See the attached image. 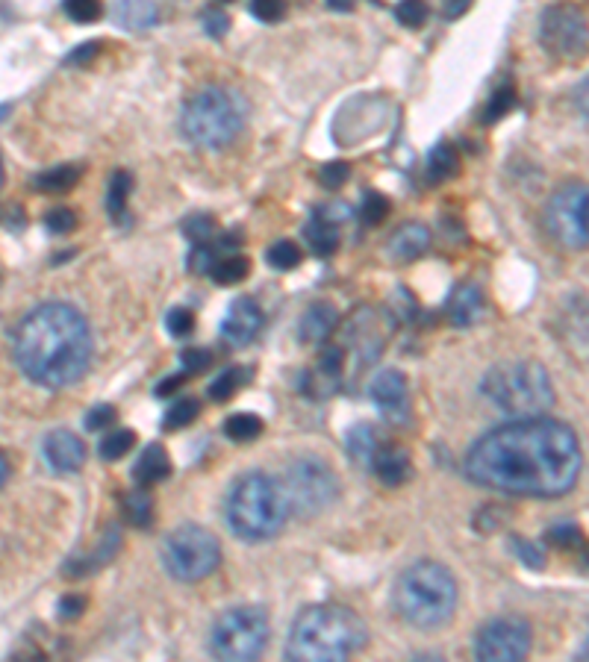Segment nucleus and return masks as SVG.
<instances>
[{
	"mask_svg": "<svg viewBox=\"0 0 589 662\" xmlns=\"http://www.w3.org/2000/svg\"><path fill=\"white\" fill-rule=\"evenodd\" d=\"M531 654V624L519 615L492 618L475 639V657L486 662H519Z\"/></svg>",
	"mask_w": 589,
	"mask_h": 662,
	"instance_id": "obj_13",
	"label": "nucleus"
},
{
	"mask_svg": "<svg viewBox=\"0 0 589 662\" xmlns=\"http://www.w3.org/2000/svg\"><path fill=\"white\" fill-rule=\"evenodd\" d=\"M280 489L286 495L289 512L310 518L316 512H324L339 495V480L333 474V468L316 457L295 459L280 480Z\"/></svg>",
	"mask_w": 589,
	"mask_h": 662,
	"instance_id": "obj_10",
	"label": "nucleus"
},
{
	"mask_svg": "<svg viewBox=\"0 0 589 662\" xmlns=\"http://www.w3.org/2000/svg\"><path fill=\"white\" fill-rule=\"evenodd\" d=\"M201 415V401L198 398H177L162 415V430H183Z\"/></svg>",
	"mask_w": 589,
	"mask_h": 662,
	"instance_id": "obj_33",
	"label": "nucleus"
},
{
	"mask_svg": "<svg viewBox=\"0 0 589 662\" xmlns=\"http://www.w3.org/2000/svg\"><path fill=\"white\" fill-rule=\"evenodd\" d=\"M121 510H124V518L133 524V527H151L154 521V501L145 489H136V492H127L121 498Z\"/></svg>",
	"mask_w": 589,
	"mask_h": 662,
	"instance_id": "obj_31",
	"label": "nucleus"
},
{
	"mask_svg": "<svg viewBox=\"0 0 589 662\" xmlns=\"http://www.w3.org/2000/svg\"><path fill=\"white\" fill-rule=\"evenodd\" d=\"M545 542H548L551 548L569 551V548H581V542H584V533L578 530V524H569V521H563V524H554V527H548V533H545Z\"/></svg>",
	"mask_w": 589,
	"mask_h": 662,
	"instance_id": "obj_38",
	"label": "nucleus"
},
{
	"mask_svg": "<svg viewBox=\"0 0 589 662\" xmlns=\"http://www.w3.org/2000/svg\"><path fill=\"white\" fill-rule=\"evenodd\" d=\"M118 542H121L118 530H109L107 539H101V542H98V548H95L89 557H83V560H68V565H65V574H68V577H86V574L98 571L101 565H107V562L115 557Z\"/></svg>",
	"mask_w": 589,
	"mask_h": 662,
	"instance_id": "obj_25",
	"label": "nucleus"
},
{
	"mask_svg": "<svg viewBox=\"0 0 589 662\" xmlns=\"http://www.w3.org/2000/svg\"><path fill=\"white\" fill-rule=\"evenodd\" d=\"M392 604L404 624L416 630H439L457 610V580L439 562H413L395 580Z\"/></svg>",
	"mask_w": 589,
	"mask_h": 662,
	"instance_id": "obj_4",
	"label": "nucleus"
},
{
	"mask_svg": "<svg viewBox=\"0 0 589 662\" xmlns=\"http://www.w3.org/2000/svg\"><path fill=\"white\" fill-rule=\"evenodd\" d=\"M395 18H398V24L413 27V30L425 27V21L430 18L428 0H401V3L395 6Z\"/></svg>",
	"mask_w": 589,
	"mask_h": 662,
	"instance_id": "obj_39",
	"label": "nucleus"
},
{
	"mask_svg": "<svg viewBox=\"0 0 589 662\" xmlns=\"http://www.w3.org/2000/svg\"><path fill=\"white\" fill-rule=\"evenodd\" d=\"M430 248V230L425 224H419V221H407V224H401L392 236H389V242H386V256L392 259V262H413V259H419V256L425 254Z\"/></svg>",
	"mask_w": 589,
	"mask_h": 662,
	"instance_id": "obj_17",
	"label": "nucleus"
},
{
	"mask_svg": "<svg viewBox=\"0 0 589 662\" xmlns=\"http://www.w3.org/2000/svg\"><path fill=\"white\" fill-rule=\"evenodd\" d=\"M224 518L227 527L245 542H266L277 536L289 518L280 480H271L260 471L239 477L224 501Z\"/></svg>",
	"mask_w": 589,
	"mask_h": 662,
	"instance_id": "obj_5",
	"label": "nucleus"
},
{
	"mask_svg": "<svg viewBox=\"0 0 589 662\" xmlns=\"http://www.w3.org/2000/svg\"><path fill=\"white\" fill-rule=\"evenodd\" d=\"M248 274H251V259L236 254V251L218 256L213 271H210V277H213L218 286H236V283H242Z\"/></svg>",
	"mask_w": 589,
	"mask_h": 662,
	"instance_id": "obj_28",
	"label": "nucleus"
},
{
	"mask_svg": "<svg viewBox=\"0 0 589 662\" xmlns=\"http://www.w3.org/2000/svg\"><path fill=\"white\" fill-rule=\"evenodd\" d=\"M42 451H45L48 465H51L54 471H65V474L80 471L83 462H86V445H83V439H80L77 433H71V430H54V433L45 439Z\"/></svg>",
	"mask_w": 589,
	"mask_h": 662,
	"instance_id": "obj_16",
	"label": "nucleus"
},
{
	"mask_svg": "<svg viewBox=\"0 0 589 662\" xmlns=\"http://www.w3.org/2000/svg\"><path fill=\"white\" fill-rule=\"evenodd\" d=\"M369 398L380 409V415L392 424H404L410 418V389H407V377L398 368L377 374L369 386Z\"/></svg>",
	"mask_w": 589,
	"mask_h": 662,
	"instance_id": "obj_14",
	"label": "nucleus"
},
{
	"mask_svg": "<svg viewBox=\"0 0 589 662\" xmlns=\"http://www.w3.org/2000/svg\"><path fill=\"white\" fill-rule=\"evenodd\" d=\"M6 112H9V106H6V103H3V106H0V118H3V115H6Z\"/></svg>",
	"mask_w": 589,
	"mask_h": 662,
	"instance_id": "obj_57",
	"label": "nucleus"
},
{
	"mask_svg": "<svg viewBox=\"0 0 589 662\" xmlns=\"http://www.w3.org/2000/svg\"><path fill=\"white\" fill-rule=\"evenodd\" d=\"M268 642V618L260 607H233L215 618L210 648L218 660L248 662L263 654Z\"/></svg>",
	"mask_w": 589,
	"mask_h": 662,
	"instance_id": "obj_9",
	"label": "nucleus"
},
{
	"mask_svg": "<svg viewBox=\"0 0 589 662\" xmlns=\"http://www.w3.org/2000/svg\"><path fill=\"white\" fill-rule=\"evenodd\" d=\"M587 12L578 3H554L539 18V42L557 59H581L587 53Z\"/></svg>",
	"mask_w": 589,
	"mask_h": 662,
	"instance_id": "obj_12",
	"label": "nucleus"
},
{
	"mask_svg": "<svg viewBox=\"0 0 589 662\" xmlns=\"http://www.w3.org/2000/svg\"><path fill=\"white\" fill-rule=\"evenodd\" d=\"M183 233L195 242V245H204V242H213V236H218V230H215V221L210 215H192V218H186V224H183Z\"/></svg>",
	"mask_w": 589,
	"mask_h": 662,
	"instance_id": "obj_43",
	"label": "nucleus"
},
{
	"mask_svg": "<svg viewBox=\"0 0 589 662\" xmlns=\"http://www.w3.org/2000/svg\"><path fill=\"white\" fill-rule=\"evenodd\" d=\"M115 418H118V412L107 407V404H101V407H95L86 415V427H89V430H104L109 424H115Z\"/></svg>",
	"mask_w": 589,
	"mask_h": 662,
	"instance_id": "obj_50",
	"label": "nucleus"
},
{
	"mask_svg": "<svg viewBox=\"0 0 589 662\" xmlns=\"http://www.w3.org/2000/svg\"><path fill=\"white\" fill-rule=\"evenodd\" d=\"M445 3H448V15H460L472 0H445Z\"/></svg>",
	"mask_w": 589,
	"mask_h": 662,
	"instance_id": "obj_55",
	"label": "nucleus"
},
{
	"mask_svg": "<svg viewBox=\"0 0 589 662\" xmlns=\"http://www.w3.org/2000/svg\"><path fill=\"white\" fill-rule=\"evenodd\" d=\"M224 3H230V0H224Z\"/></svg>",
	"mask_w": 589,
	"mask_h": 662,
	"instance_id": "obj_59",
	"label": "nucleus"
},
{
	"mask_svg": "<svg viewBox=\"0 0 589 662\" xmlns=\"http://www.w3.org/2000/svg\"><path fill=\"white\" fill-rule=\"evenodd\" d=\"M483 398L507 415H539L542 409L554 404V386L545 371L534 359L501 362L489 368L481 380Z\"/></svg>",
	"mask_w": 589,
	"mask_h": 662,
	"instance_id": "obj_6",
	"label": "nucleus"
},
{
	"mask_svg": "<svg viewBox=\"0 0 589 662\" xmlns=\"http://www.w3.org/2000/svg\"><path fill=\"white\" fill-rule=\"evenodd\" d=\"M168 474H171V459L162 445H148L133 465V477L139 486H154V483L165 480Z\"/></svg>",
	"mask_w": 589,
	"mask_h": 662,
	"instance_id": "obj_23",
	"label": "nucleus"
},
{
	"mask_svg": "<svg viewBox=\"0 0 589 662\" xmlns=\"http://www.w3.org/2000/svg\"><path fill=\"white\" fill-rule=\"evenodd\" d=\"M62 9L77 24H92V21H98L104 15V3L101 0H62Z\"/></svg>",
	"mask_w": 589,
	"mask_h": 662,
	"instance_id": "obj_40",
	"label": "nucleus"
},
{
	"mask_svg": "<svg viewBox=\"0 0 589 662\" xmlns=\"http://www.w3.org/2000/svg\"><path fill=\"white\" fill-rule=\"evenodd\" d=\"M372 471L383 486H401L413 474V459L401 445H377L372 457Z\"/></svg>",
	"mask_w": 589,
	"mask_h": 662,
	"instance_id": "obj_18",
	"label": "nucleus"
},
{
	"mask_svg": "<svg viewBox=\"0 0 589 662\" xmlns=\"http://www.w3.org/2000/svg\"><path fill=\"white\" fill-rule=\"evenodd\" d=\"M251 15L257 21H266V24H274L286 15V0H251L248 3Z\"/></svg>",
	"mask_w": 589,
	"mask_h": 662,
	"instance_id": "obj_45",
	"label": "nucleus"
},
{
	"mask_svg": "<svg viewBox=\"0 0 589 662\" xmlns=\"http://www.w3.org/2000/svg\"><path fill=\"white\" fill-rule=\"evenodd\" d=\"M304 239L316 256H333L339 251V227L322 212H316V218L304 227Z\"/></svg>",
	"mask_w": 589,
	"mask_h": 662,
	"instance_id": "obj_24",
	"label": "nucleus"
},
{
	"mask_svg": "<svg viewBox=\"0 0 589 662\" xmlns=\"http://www.w3.org/2000/svg\"><path fill=\"white\" fill-rule=\"evenodd\" d=\"M115 21L127 30H148L157 24L160 12L154 6V0H118L112 9Z\"/></svg>",
	"mask_w": 589,
	"mask_h": 662,
	"instance_id": "obj_22",
	"label": "nucleus"
},
{
	"mask_svg": "<svg viewBox=\"0 0 589 662\" xmlns=\"http://www.w3.org/2000/svg\"><path fill=\"white\" fill-rule=\"evenodd\" d=\"M266 262L271 268H277V271H292V268L301 265V248L295 242H289V239H280V242L268 245Z\"/></svg>",
	"mask_w": 589,
	"mask_h": 662,
	"instance_id": "obj_36",
	"label": "nucleus"
},
{
	"mask_svg": "<svg viewBox=\"0 0 589 662\" xmlns=\"http://www.w3.org/2000/svg\"><path fill=\"white\" fill-rule=\"evenodd\" d=\"M6 477H9V462H6V457L0 454V486L6 483Z\"/></svg>",
	"mask_w": 589,
	"mask_h": 662,
	"instance_id": "obj_56",
	"label": "nucleus"
},
{
	"mask_svg": "<svg viewBox=\"0 0 589 662\" xmlns=\"http://www.w3.org/2000/svg\"><path fill=\"white\" fill-rule=\"evenodd\" d=\"M342 371H345V348H324L316 362V377H310L313 392L322 395H333L342 386Z\"/></svg>",
	"mask_w": 589,
	"mask_h": 662,
	"instance_id": "obj_21",
	"label": "nucleus"
},
{
	"mask_svg": "<svg viewBox=\"0 0 589 662\" xmlns=\"http://www.w3.org/2000/svg\"><path fill=\"white\" fill-rule=\"evenodd\" d=\"M98 53H101V42H89V45H80L65 62H68V65H74V62H89V59L98 56Z\"/></svg>",
	"mask_w": 589,
	"mask_h": 662,
	"instance_id": "obj_53",
	"label": "nucleus"
},
{
	"mask_svg": "<svg viewBox=\"0 0 589 662\" xmlns=\"http://www.w3.org/2000/svg\"><path fill=\"white\" fill-rule=\"evenodd\" d=\"M386 215H389V201H386L380 192H366V195H363V206H360L363 224H366V227H377V224L386 221Z\"/></svg>",
	"mask_w": 589,
	"mask_h": 662,
	"instance_id": "obj_41",
	"label": "nucleus"
},
{
	"mask_svg": "<svg viewBox=\"0 0 589 662\" xmlns=\"http://www.w3.org/2000/svg\"><path fill=\"white\" fill-rule=\"evenodd\" d=\"M460 171V153L451 142H439L428 156V183L451 180Z\"/></svg>",
	"mask_w": 589,
	"mask_h": 662,
	"instance_id": "obj_27",
	"label": "nucleus"
},
{
	"mask_svg": "<svg viewBox=\"0 0 589 662\" xmlns=\"http://www.w3.org/2000/svg\"><path fill=\"white\" fill-rule=\"evenodd\" d=\"M133 445H136V433H133V430H112V433H107V436L101 439L98 454H101V459H107V462H118V459L127 457V454L133 451Z\"/></svg>",
	"mask_w": 589,
	"mask_h": 662,
	"instance_id": "obj_35",
	"label": "nucleus"
},
{
	"mask_svg": "<svg viewBox=\"0 0 589 662\" xmlns=\"http://www.w3.org/2000/svg\"><path fill=\"white\" fill-rule=\"evenodd\" d=\"M248 383V368H227L224 374H218L213 380V386H210V398L213 401H230L242 386Z\"/></svg>",
	"mask_w": 589,
	"mask_h": 662,
	"instance_id": "obj_34",
	"label": "nucleus"
},
{
	"mask_svg": "<svg viewBox=\"0 0 589 662\" xmlns=\"http://www.w3.org/2000/svg\"><path fill=\"white\" fill-rule=\"evenodd\" d=\"M12 354L30 383L45 389H68L86 377L95 342L80 309L51 301L36 306L15 327Z\"/></svg>",
	"mask_w": 589,
	"mask_h": 662,
	"instance_id": "obj_2",
	"label": "nucleus"
},
{
	"mask_svg": "<svg viewBox=\"0 0 589 662\" xmlns=\"http://www.w3.org/2000/svg\"><path fill=\"white\" fill-rule=\"evenodd\" d=\"M516 106V89L510 86V83H504V86H498L495 92H492V98L486 103V109H483V121L486 124H495V121H501V118H507V112Z\"/></svg>",
	"mask_w": 589,
	"mask_h": 662,
	"instance_id": "obj_37",
	"label": "nucleus"
},
{
	"mask_svg": "<svg viewBox=\"0 0 589 662\" xmlns=\"http://www.w3.org/2000/svg\"><path fill=\"white\" fill-rule=\"evenodd\" d=\"M510 545H513L516 557L525 562L528 568H536V571H539V568L545 565V554H542V551L536 548L534 542H528V539H519V536H513V539H510Z\"/></svg>",
	"mask_w": 589,
	"mask_h": 662,
	"instance_id": "obj_47",
	"label": "nucleus"
},
{
	"mask_svg": "<svg viewBox=\"0 0 589 662\" xmlns=\"http://www.w3.org/2000/svg\"><path fill=\"white\" fill-rule=\"evenodd\" d=\"M445 315L454 327H472L483 315V295L475 283H460L445 301Z\"/></svg>",
	"mask_w": 589,
	"mask_h": 662,
	"instance_id": "obj_19",
	"label": "nucleus"
},
{
	"mask_svg": "<svg viewBox=\"0 0 589 662\" xmlns=\"http://www.w3.org/2000/svg\"><path fill=\"white\" fill-rule=\"evenodd\" d=\"M183 383H186V371H183V374H171V377H165L160 386L154 389V395H157V398H174Z\"/></svg>",
	"mask_w": 589,
	"mask_h": 662,
	"instance_id": "obj_52",
	"label": "nucleus"
},
{
	"mask_svg": "<svg viewBox=\"0 0 589 662\" xmlns=\"http://www.w3.org/2000/svg\"><path fill=\"white\" fill-rule=\"evenodd\" d=\"M263 309L257 306V301H251V298H236L230 309H227V315H224V321H221V336L233 345V348H245V345H251L257 336H260V330H263Z\"/></svg>",
	"mask_w": 589,
	"mask_h": 662,
	"instance_id": "obj_15",
	"label": "nucleus"
},
{
	"mask_svg": "<svg viewBox=\"0 0 589 662\" xmlns=\"http://www.w3.org/2000/svg\"><path fill=\"white\" fill-rule=\"evenodd\" d=\"M578 433L545 415H519L469 448L466 477L492 492L516 498H560L581 477Z\"/></svg>",
	"mask_w": 589,
	"mask_h": 662,
	"instance_id": "obj_1",
	"label": "nucleus"
},
{
	"mask_svg": "<svg viewBox=\"0 0 589 662\" xmlns=\"http://www.w3.org/2000/svg\"><path fill=\"white\" fill-rule=\"evenodd\" d=\"M180 362H183V371L186 374H198V371H207L210 362H213V354L204 351V348H186L180 354Z\"/></svg>",
	"mask_w": 589,
	"mask_h": 662,
	"instance_id": "obj_48",
	"label": "nucleus"
},
{
	"mask_svg": "<svg viewBox=\"0 0 589 662\" xmlns=\"http://www.w3.org/2000/svg\"><path fill=\"white\" fill-rule=\"evenodd\" d=\"M263 433V418L254 412H236L224 421V436L230 442H254Z\"/></svg>",
	"mask_w": 589,
	"mask_h": 662,
	"instance_id": "obj_32",
	"label": "nucleus"
},
{
	"mask_svg": "<svg viewBox=\"0 0 589 662\" xmlns=\"http://www.w3.org/2000/svg\"><path fill=\"white\" fill-rule=\"evenodd\" d=\"M83 177V168L80 165H56L48 168L42 174L33 177V189L45 192V195H59V192H71Z\"/></svg>",
	"mask_w": 589,
	"mask_h": 662,
	"instance_id": "obj_26",
	"label": "nucleus"
},
{
	"mask_svg": "<svg viewBox=\"0 0 589 662\" xmlns=\"http://www.w3.org/2000/svg\"><path fill=\"white\" fill-rule=\"evenodd\" d=\"M369 642L366 621L348 607L319 604L295 618L286 657L298 662H339L363 651Z\"/></svg>",
	"mask_w": 589,
	"mask_h": 662,
	"instance_id": "obj_3",
	"label": "nucleus"
},
{
	"mask_svg": "<svg viewBox=\"0 0 589 662\" xmlns=\"http://www.w3.org/2000/svg\"><path fill=\"white\" fill-rule=\"evenodd\" d=\"M327 6L336 9V12H351V9H354V0H327Z\"/></svg>",
	"mask_w": 589,
	"mask_h": 662,
	"instance_id": "obj_54",
	"label": "nucleus"
},
{
	"mask_svg": "<svg viewBox=\"0 0 589 662\" xmlns=\"http://www.w3.org/2000/svg\"><path fill=\"white\" fill-rule=\"evenodd\" d=\"M345 445H348L351 459H354L360 468H372V457H375L377 451V436L369 424H357V427H351L348 436H345Z\"/></svg>",
	"mask_w": 589,
	"mask_h": 662,
	"instance_id": "obj_29",
	"label": "nucleus"
},
{
	"mask_svg": "<svg viewBox=\"0 0 589 662\" xmlns=\"http://www.w3.org/2000/svg\"><path fill=\"white\" fill-rule=\"evenodd\" d=\"M0 186H3V162H0Z\"/></svg>",
	"mask_w": 589,
	"mask_h": 662,
	"instance_id": "obj_58",
	"label": "nucleus"
},
{
	"mask_svg": "<svg viewBox=\"0 0 589 662\" xmlns=\"http://www.w3.org/2000/svg\"><path fill=\"white\" fill-rule=\"evenodd\" d=\"M201 21H204V30L213 36V39H221L227 30H230V18L221 12V9H215V6H210V9H204V15H201Z\"/></svg>",
	"mask_w": 589,
	"mask_h": 662,
	"instance_id": "obj_49",
	"label": "nucleus"
},
{
	"mask_svg": "<svg viewBox=\"0 0 589 662\" xmlns=\"http://www.w3.org/2000/svg\"><path fill=\"white\" fill-rule=\"evenodd\" d=\"M242 124H245V106L233 92L221 86H207L195 92L183 103L180 112L183 139L204 151L227 148L242 133Z\"/></svg>",
	"mask_w": 589,
	"mask_h": 662,
	"instance_id": "obj_7",
	"label": "nucleus"
},
{
	"mask_svg": "<svg viewBox=\"0 0 589 662\" xmlns=\"http://www.w3.org/2000/svg\"><path fill=\"white\" fill-rule=\"evenodd\" d=\"M133 180L127 171H115L107 186V212L115 224H124V212H127V198H130Z\"/></svg>",
	"mask_w": 589,
	"mask_h": 662,
	"instance_id": "obj_30",
	"label": "nucleus"
},
{
	"mask_svg": "<svg viewBox=\"0 0 589 662\" xmlns=\"http://www.w3.org/2000/svg\"><path fill=\"white\" fill-rule=\"evenodd\" d=\"M351 177V165L348 162H327L319 168V183H322L324 189H342V183Z\"/></svg>",
	"mask_w": 589,
	"mask_h": 662,
	"instance_id": "obj_44",
	"label": "nucleus"
},
{
	"mask_svg": "<svg viewBox=\"0 0 589 662\" xmlns=\"http://www.w3.org/2000/svg\"><path fill=\"white\" fill-rule=\"evenodd\" d=\"M165 327H168V333H171L174 339H186V336H192V330H195V312L186 309V306H174V309L165 315Z\"/></svg>",
	"mask_w": 589,
	"mask_h": 662,
	"instance_id": "obj_42",
	"label": "nucleus"
},
{
	"mask_svg": "<svg viewBox=\"0 0 589 662\" xmlns=\"http://www.w3.org/2000/svg\"><path fill=\"white\" fill-rule=\"evenodd\" d=\"M587 186L584 183H569L554 192V198L545 206V230L548 236L563 245L566 251H584L589 242L587 221Z\"/></svg>",
	"mask_w": 589,
	"mask_h": 662,
	"instance_id": "obj_11",
	"label": "nucleus"
},
{
	"mask_svg": "<svg viewBox=\"0 0 589 662\" xmlns=\"http://www.w3.org/2000/svg\"><path fill=\"white\" fill-rule=\"evenodd\" d=\"M45 227H48L51 233H56V236H65V233H71V230L77 227V215H74V209L59 206V209H51V212H48Z\"/></svg>",
	"mask_w": 589,
	"mask_h": 662,
	"instance_id": "obj_46",
	"label": "nucleus"
},
{
	"mask_svg": "<svg viewBox=\"0 0 589 662\" xmlns=\"http://www.w3.org/2000/svg\"><path fill=\"white\" fill-rule=\"evenodd\" d=\"M339 327V312L333 304H313L298 321V339L304 345H324Z\"/></svg>",
	"mask_w": 589,
	"mask_h": 662,
	"instance_id": "obj_20",
	"label": "nucleus"
},
{
	"mask_svg": "<svg viewBox=\"0 0 589 662\" xmlns=\"http://www.w3.org/2000/svg\"><path fill=\"white\" fill-rule=\"evenodd\" d=\"M56 610H59L62 618H77L80 612L86 610V598H80V595H65Z\"/></svg>",
	"mask_w": 589,
	"mask_h": 662,
	"instance_id": "obj_51",
	"label": "nucleus"
},
{
	"mask_svg": "<svg viewBox=\"0 0 589 662\" xmlns=\"http://www.w3.org/2000/svg\"><path fill=\"white\" fill-rule=\"evenodd\" d=\"M162 565L180 583H198L210 577L221 562V545L210 530L183 524L162 539Z\"/></svg>",
	"mask_w": 589,
	"mask_h": 662,
	"instance_id": "obj_8",
	"label": "nucleus"
}]
</instances>
